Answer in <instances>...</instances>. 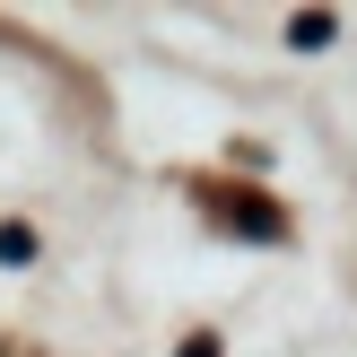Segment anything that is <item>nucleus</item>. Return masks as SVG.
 I'll return each mask as SVG.
<instances>
[{
    "instance_id": "nucleus-1",
    "label": "nucleus",
    "mask_w": 357,
    "mask_h": 357,
    "mask_svg": "<svg viewBox=\"0 0 357 357\" xmlns=\"http://www.w3.org/2000/svg\"><path fill=\"white\" fill-rule=\"evenodd\" d=\"M0 261H35V236H26V227H0Z\"/></svg>"
},
{
    "instance_id": "nucleus-2",
    "label": "nucleus",
    "mask_w": 357,
    "mask_h": 357,
    "mask_svg": "<svg viewBox=\"0 0 357 357\" xmlns=\"http://www.w3.org/2000/svg\"><path fill=\"white\" fill-rule=\"evenodd\" d=\"M183 357H209V349H183Z\"/></svg>"
}]
</instances>
